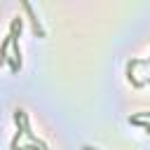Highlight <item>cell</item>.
I'll use <instances>...</instances> for the list:
<instances>
[{"label":"cell","mask_w":150,"mask_h":150,"mask_svg":"<svg viewBox=\"0 0 150 150\" xmlns=\"http://www.w3.org/2000/svg\"><path fill=\"white\" fill-rule=\"evenodd\" d=\"M23 9H26V14L30 16V21H33V28H35V33H40V35H45V30H42V26H40V19L35 16V12H33V7H30V2H23Z\"/></svg>","instance_id":"obj_1"}]
</instances>
